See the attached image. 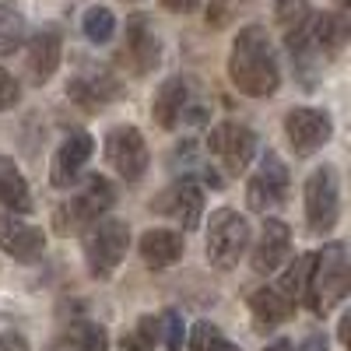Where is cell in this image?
Masks as SVG:
<instances>
[{"mask_svg":"<svg viewBox=\"0 0 351 351\" xmlns=\"http://www.w3.org/2000/svg\"><path fill=\"white\" fill-rule=\"evenodd\" d=\"M0 250L18 263H39L46 253V236L43 228L21 221L11 211V215H0Z\"/></svg>","mask_w":351,"mask_h":351,"instance_id":"4fadbf2b","label":"cell"},{"mask_svg":"<svg viewBox=\"0 0 351 351\" xmlns=\"http://www.w3.org/2000/svg\"><path fill=\"white\" fill-rule=\"evenodd\" d=\"M288 256H291V228L281 218H267V221H263V228H260L256 246H253V256H250L253 271L260 278H267L278 267H285Z\"/></svg>","mask_w":351,"mask_h":351,"instance_id":"5bb4252c","label":"cell"},{"mask_svg":"<svg viewBox=\"0 0 351 351\" xmlns=\"http://www.w3.org/2000/svg\"><path fill=\"white\" fill-rule=\"evenodd\" d=\"M228 77L250 99H267L278 92L281 67H278L267 28H260V25L239 28L236 43H232V56H228Z\"/></svg>","mask_w":351,"mask_h":351,"instance_id":"6da1fadb","label":"cell"},{"mask_svg":"<svg viewBox=\"0 0 351 351\" xmlns=\"http://www.w3.org/2000/svg\"><path fill=\"white\" fill-rule=\"evenodd\" d=\"M127 49H130V56H134L137 71H155V67H158V60H162V43H158L152 21L144 18V14H130V21H127Z\"/></svg>","mask_w":351,"mask_h":351,"instance_id":"d6986e66","label":"cell"},{"mask_svg":"<svg viewBox=\"0 0 351 351\" xmlns=\"http://www.w3.org/2000/svg\"><path fill=\"white\" fill-rule=\"evenodd\" d=\"M162 8L172 14H193L200 8V0H162Z\"/></svg>","mask_w":351,"mask_h":351,"instance_id":"836d02e7","label":"cell"},{"mask_svg":"<svg viewBox=\"0 0 351 351\" xmlns=\"http://www.w3.org/2000/svg\"><path fill=\"white\" fill-rule=\"evenodd\" d=\"M250 313H253V324L260 330H274L285 319H291L295 302H291L281 288H256L250 295Z\"/></svg>","mask_w":351,"mask_h":351,"instance_id":"ffe728a7","label":"cell"},{"mask_svg":"<svg viewBox=\"0 0 351 351\" xmlns=\"http://www.w3.org/2000/svg\"><path fill=\"white\" fill-rule=\"evenodd\" d=\"M158 348V316H141L134 330L120 341V351H155Z\"/></svg>","mask_w":351,"mask_h":351,"instance_id":"4316f807","label":"cell"},{"mask_svg":"<svg viewBox=\"0 0 351 351\" xmlns=\"http://www.w3.org/2000/svg\"><path fill=\"white\" fill-rule=\"evenodd\" d=\"M232 14V0H211L208 4V21L218 28V25H225V18Z\"/></svg>","mask_w":351,"mask_h":351,"instance_id":"1f68e13d","label":"cell"},{"mask_svg":"<svg viewBox=\"0 0 351 351\" xmlns=\"http://www.w3.org/2000/svg\"><path fill=\"white\" fill-rule=\"evenodd\" d=\"M155 208L162 215H172L180 221L186 232H197L200 228V215H204V186L197 176H183V180H176L162 200H155Z\"/></svg>","mask_w":351,"mask_h":351,"instance_id":"7c38bea8","label":"cell"},{"mask_svg":"<svg viewBox=\"0 0 351 351\" xmlns=\"http://www.w3.org/2000/svg\"><path fill=\"white\" fill-rule=\"evenodd\" d=\"M285 134H288V144L299 158H309L316 155L319 148H327L330 137H334V120L327 109H313V106H295L288 109L285 116Z\"/></svg>","mask_w":351,"mask_h":351,"instance_id":"52a82bcc","label":"cell"},{"mask_svg":"<svg viewBox=\"0 0 351 351\" xmlns=\"http://www.w3.org/2000/svg\"><path fill=\"white\" fill-rule=\"evenodd\" d=\"M46 351H74V348H71V344H67V341H60V344H49V348H46Z\"/></svg>","mask_w":351,"mask_h":351,"instance_id":"f35d334b","label":"cell"},{"mask_svg":"<svg viewBox=\"0 0 351 351\" xmlns=\"http://www.w3.org/2000/svg\"><path fill=\"white\" fill-rule=\"evenodd\" d=\"M306 36H309V46L316 53H337L348 46L351 39V21L337 11H319V14H309V25H306Z\"/></svg>","mask_w":351,"mask_h":351,"instance_id":"e0dca14e","label":"cell"},{"mask_svg":"<svg viewBox=\"0 0 351 351\" xmlns=\"http://www.w3.org/2000/svg\"><path fill=\"white\" fill-rule=\"evenodd\" d=\"M208 152L221 162L228 176H243L256 155V134L243 123H218L208 137Z\"/></svg>","mask_w":351,"mask_h":351,"instance_id":"9c48e42d","label":"cell"},{"mask_svg":"<svg viewBox=\"0 0 351 351\" xmlns=\"http://www.w3.org/2000/svg\"><path fill=\"white\" fill-rule=\"evenodd\" d=\"M250 246V225L239 211L218 208L208 221V260L215 271H232Z\"/></svg>","mask_w":351,"mask_h":351,"instance_id":"277c9868","label":"cell"},{"mask_svg":"<svg viewBox=\"0 0 351 351\" xmlns=\"http://www.w3.org/2000/svg\"><path fill=\"white\" fill-rule=\"evenodd\" d=\"M0 208L14 211V215L32 211V190H28L18 162L8 158V155H0Z\"/></svg>","mask_w":351,"mask_h":351,"instance_id":"44dd1931","label":"cell"},{"mask_svg":"<svg viewBox=\"0 0 351 351\" xmlns=\"http://www.w3.org/2000/svg\"><path fill=\"white\" fill-rule=\"evenodd\" d=\"M337 337H341V344L351 351V309L341 316V324H337Z\"/></svg>","mask_w":351,"mask_h":351,"instance_id":"e575fe53","label":"cell"},{"mask_svg":"<svg viewBox=\"0 0 351 351\" xmlns=\"http://www.w3.org/2000/svg\"><path fill=\"white\" fill-rule=\"evenodd\" d=\"M351 291V256L344 243H327L319 253H313V271L306 285V306L316 316H330Z\"/></svg>","mask_w":351,"mask_h":351,"instance_id":"7a4b0ae2","label":"cell"},{"mask_svg":"<svg viewBox=\"0 0 351 351\" xmlns=\"http://www.w3.org/2000/svg\"><path fill=\"white\" fill-rule=\"evenodd\" d=\"M337 4H341V14L351 21V0H337Z\"/></svg>","mask_w":351,"mask_h":351,"instance_id":"74e56055","label":"cell"},{"mask_svg":"<svg viewBox=\"0 0 351 351\" xmlns=\"http://www.w3.org/2000/svg\"><path fill=\"white\" fill-rule=\"evenodd\" d=\"M106 158L116 169L123 183H141L144 172H148V144H144V134L137 127H112L106 134Z\"/></svg>","mask_w":351,"mask_h":351,"instance_id":"ba28073f","label":"cell"},{"mask_svg":"<svg viewBox=\"0 0 351 351\" xmlns=\"http://www.w3.org/2000/svg\"><path fill=\"white\" fill-rule=\"evenodd\" d=\"M158 344H162V351H180L186 344V324L176 309H165L158 316Z\"/></svg>","mask_w":351,"mask_h":351,"instance_id":"f546056e","label":"cell"},{"mask_svg":"<svg viewBox=\"0 0 351 351\" xmlns=\"http://www.w3.org/2000/svg\"><path fill=\"white\" fill-rule=\"evenodd\" d=\"M60 53H64V36H60L56 25H46V28H39V32L32 36L25 71H28V81H32L36 88L46 84L56 74V67H60Z\"/></svg>","mask_w":351,"mask_h":351,"instance_id":"2e32d148","label":"cell"},{"mask_svg":"<svg viewBox=\"0 0 351 351\" xmlns=\"http://www.w3.org/2000/svg\"><path fill=\"white\" fill-rule=\"evenodd\" d=\"M95 155V137L92 134H71L67 141H60V148H56L53 155V165H49V183L53 186H71L77 176L84 172L88 158Z\"/></svg>","mask_w":351,"mask_h":351,"instance_id":"9a60e30c","label":"cell"},{"mask_svg":"<svg viewBox=\"0 0 351 351\" xmlns=\"http://www.w3.org/2000/svg\"><path fill=\"white\" fill-rule=\"evenodd\" d=\"M285 200H288V165L274 152H263L256 176L246 183V204L250 211H271Z\"/></svg>","mask_w":351,"mask_h":351,"instance_id":"30bf717a","label":"cell"},{"mask_svg":"<svg viewBox=\"0 0 351 351\" xmlns=\"http://www.w3.org/2000/svg\"><path fill=\"white\" fill-rule=\"evenodd\" d=\"M141 260L148 263L152 271H165L172 267V263H180L183 256V236L180 232H172V228H152V232H144L141 243Z\"/></svg>","mask_w":351,"mask_h":351,"instance_id":"ac0fdd59","label":"cell"},{"mask_svg":"<svg viewBox=\"0 0 351 351\" xmlns=\"http://www.w3.org/2000/svg\"><path fill=\"white\" fill-rule=\"evenodd\" d=\"M309 0H274V21L285 36L299 32V28H306L309 21Z\"/></svg>","mask_w":351,"mask_h":351,"instance_id":"d4e9b609","label":"cell"},{"mask_svg":"<svg viewBox=\"0 0 351 351\" xmlns=\"http://www.w3.org/2000/svg\"><path fill=\"white\" fill-rule=\"evenodd\" d=\"M112 204H116V186L106 176H88V183H81L77 197H71L67 208H60L53 215L56 232L71 236L77 225H95L99 218H106L112 211Z\"/></svg>","mask_w":351,"mask_h":351,"instance_id":"5b68a950","label":"cell"},{"mask_svg":"<svg viewBox=\"0 0 351 351\" xmlns=\"http://www.w3.org/2000/svg\"><path fill=\"white\" fill-rule=\"evenodd\" d=\"M341 218V180L334 165H319L306 180V221L309 232L324 236Z\"/></svg>","mask_w":351,"mask_h":351,"instance_id":"8992f818","label":"cell"},{"mask_svg":"<svg viewBox=\"0 0 351 351\" xmlns=\"http://www.w3.org/2000/svg\"><path fill=\"white\" fill-rule=\"evenodd\" d=\"M190 348L193 351H243L239 344H232L228 337H221V330L215 324H208V319H200V324L190 330Z\"/></svg>","mask_w":351,"mask_h":351,"instance_id":"83f0119b","label":"cell"},{"mask_svg":"<svg viewBox=\"0 0 351 351\" xmlns=\"http://www.w3.org/2000/svg\"><path fill=\"white\" fill-rule=\"evenodd\" d=\"M67 95L74 106H81L84 112H99L106 109L109 102H116L123 95L120 81H116L109 71L102 67H88V71H77L71 81H67Z\"/></svg>","mask_w":351,"mask_h":351,"instance_id":"8fae6325","label":"cell"},{"mask_svg":"<svg viewBox=\"0 0 351 351\" xmlns=\"http://www.w3.org/2000/svg\"><path fill=\"white\" fill-rule=\"evenodd\" d=\"M21 43H25V18L14 8L0 4V53H14Z\"/></svg>","mask_w":351,"mask_h":351,"instance_id":"f1b7e54d","label":"cell"},{"mask_svg":"<svg viewBox=\"0 0 351 351\" xmlns=\"http://www.w3.org/2000/svg\"><path fill=\"white\" fill-rule=\"evenodd\" d=\"M186 95H190V88H186L183 77H169V81L158 88L152 112H155V123H158L162 130H172L176 123H180V116L186 112Z\"/></svg>","mask_w":351,"mask_h":351,"instance_id":"7402d4cb","label":"cell"},{"mask_svg":"<svg viewBox=\"0 0 351 351\" xmlns=\"http://www.w3.org/2000/svg\"><path fill=\"white\" fill-rule=\"evenodd\" d=\"M127 250H130V225L120 218H99L84 239V263L92 278L106 281L123 263Z\"/></svg>","mask_w":351,"mask_h":351,"instance_id":"3957f363","label":"cell"},{"mask_svg":"<svg viewBox=\"0 0 351 351\" xmlns=\"http://www.w3.org/2000/svg\"><path fill=\"white\" fill-rule=\"evenodd\" d=\"M302 351H327V337L324 334H309L306 344H302Z\"/></svg>","mask_w":351,"mask_h":351,"instance_id":"d590c367","label":"cell"},{"mask_svg":"<svg viewBox=\"0 0 351 351\" xmlns=\"http://www.w3.org/2000/svg\"><path fill=\"white\" fill-rule=\"evenodd\" d=\"M81 28H84V39L88 43H109L116 36V18L109 8H88L84 18H81Z\"/></svg>","mask_w":351,"mask_h":351,"instance_id":"484cf974","label":"cell"},{"mask_svg":"<svg viewBox=\"0 0 351 351\" xmlns=\"http://www.w3.org/2000/svg\"><path fill=\"white\" fill-rule=\"evenodd\" d=\"M0 351H32V348H28V341L18 330H4L0 334Z\"/></svg>","mask_w":351,"mask_h":351,"instance_id":"d6a6232c","label":"cell"},{"mask_svg":"<svg viewBox=\"0 0 351 351\" xmlns=\"http://www.w3.org/2000/svg\"><path fill=\"white\" fill-rule=\"evenodd\" d=\"M18 99H21V84L0 67V109H11V106H18Z\"/></svg>","mask_w":351,"mask_h":351,"instance_id":"4dcf8cb0","label":"cell"},{"mask_svg":"<svg viewBox=\"0 0 351 351\" xmlns=\"http://www.w3.org/2000/svg\"><path fill=\"white\" fill-rule=\"evenodd\" d=\"M309 271H313V253H302L291 260V267L281 274V291L291 299V302H302L306 299V285H309Z\"/></svg>","mask_w":351,"mask_h":351,"instance_id":"603a6c76","label":"cell"},{"mask_svg":"<svg viewBox=\"0 0 351 351\" xmlns=\"http://www.w3.org/2000/svg\"><path fill=\"white\" fill-rule=\"evenodd\" d=\"M263 351H295V348H291L288 341H274V344H267V348H263Z\"/></svg>","mask_w":351,"mask_h":351,"instance_id":"8d00e7d4","label":"cell"},{"mask_svg":"<svg viewBox=\"0 0 351 351\" xmlns=\"http://www.w3.org/2000/svg\"><path fill=\"white\" fill-rule=\"evenodd\" d=\"M74 351H109V337L99 324H92V319H77V324H71L67 337H64Z\"/></svg>","mask_w":351,"mask_h":351,"instance_id":"cb8c5ba5","label":"cell"}]
</instances>
